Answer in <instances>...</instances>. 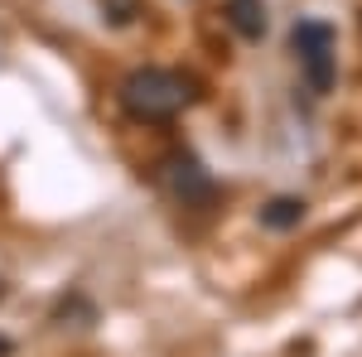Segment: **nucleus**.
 Wrapping results in <instances>:
<instances>
[{
    "label": "nucleus",
    "instance_id": "obj_6",
    "mask_svg": "<svg viewBox=\"0 0 362 357\" xmlns=\"http://www.w3.org/2000/svg\"><path fill=\"white\" fill-rule=\"evenodd\" d=\"M5 353H10V338H0V357H5Z\"/></svg>",
    "mask_w": 362,
    "mask_h": 357
},
{
    "label": "nucleus",
    "instance_id": "obj_3",
    "mask_svg": "<svg viewBox=\"0 0 362 357\" xmlns=\"http://www.w3.org/2000/svg\"><path fill=\"white\" fill-rule=\"evenodd\" d=\"M160 179H165V189L184 203V208H208L213 198H218V184H213V174L198 165L189 150H174L165 155V165H160Z\"/></svg>",
    "mask_w": 362,
    "mask_h": 357
},
{
    "label": "nucleus",
    "instance_id": "obj_2",
    "mask_svg": "<svg viewBox=\"0 0 362 357\" xmlns=\"http://www.w3.org/2000/svg\"><path fill=\"white\" fill-rule=\"evenodd\" d=\"M295 54H300V68H305L309 92H329L338 78V54H334V29L324 20H300L295 25Z\"/></svg>",
    "mask_w": 362,
    "mask_h": 357
},
{
    "label": "nucleus",
    "instance_id": "obj_7",
    "mask_svg": "<svg viewBox=\"0 0 362 357\" xmlns=\"http://www.w3.org/2000/svg\"><path fill=\"white\" fill-rule=\"evenodd\" d=\"M0 295H5V290H0Z\"/></svg>",
    "mask_w": 362,
    "mask_h": 357
},
{
    "label": "nucleus",
    "instance_id": "obj_5",
    "mask_svg": "<svg viewBox=\"0 0 362 357\" xmlns=\"http://www.w3.org/2000/svg\"><path fill=\"white\" fill-rule=\"evenodd\" d=\"M300 222H305V203L300 198H271L261 208V227H271V232H290Z\"/></svg>",
    "mask_w": 362,
    "mask_h": 357
},
{
    "label": "nucleus",
    "instance_id": "obj_4",
    "mask_svg": "<svg viewBox=\"0 0 362 357\" xmlns=\"http://www.w3.org/2000/svg\"><path fill=\"white\" fill-rule=\"evenodd\" d=\"M223 20L237 29L242 39H261L266 25H271V20H266V0H227V5H223Z\"/></svg>",
    "mask_w": 362,
    "mask_h": 357
},
{
    "label": "nucleus",
    "instance_id": "obj_1",
    "mask_svg": "<svg viewBox=\"0 0 362 357\" xmlns=\"http://www.w3.org/2000/svg\"><path fill=\"white\" fill-rule=\"evenodd\" d=\"M198 97V87L174 68H136L121 83V107L136 121H174Z\"/></svg>",
    "mask_w": 362,
    "mask_h": 357
}]
</instances>
